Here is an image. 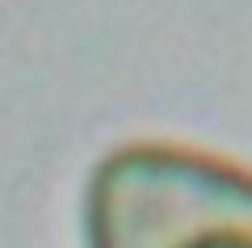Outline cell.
<instances>
[{
  "label": "cell",
  "instance_id": "obj_1",
  "mask_svg": "<svg viewBox=\"0 0 252 248\" xmlns=\"http://www.w3.org/2000/svg\"><path fill=\"white\" fill-rule=\"evenodd\" d=\"M89 248H252V169L168 139H130L84 185Z\"/></svg>",
  "mask_w": 252,
  "mask_h": 248
}]
</instances>
